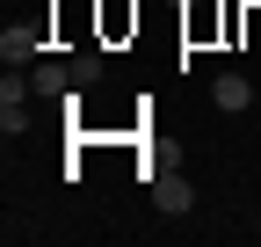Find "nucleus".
<instances>
[{"mask_svg":"<svg viewBox=\"0 0 261 247\" xmlns=\"http://www.w3.org/2000/svg\"><path fill=\"white\" fill-rule=\"evenodd\" d=\"M152 204H160V211H196V182H181V175H152Z\"/></svg>","mask_w":261,"mask_h":247,"instance_id":"obj_1","label":"nucleus"},{"mask_svg":"<svg viewBox=\"0 0 261 247\" xmlns=\"http://www.w3.org/2000/svg\"><path fill=\"white\" fill-rule=\"evenodd\" d=\"M29 87H37L44 102H65V95H73L80 80H73V66H37V73H29Z\"/></svg>","mask_w":261,"mask_h":247,"instance_id":"obj_2","label":"nucleus"},{"mask_svg":"<svg viewBox=\"0 0 261 247\" xmlns=\"http://www.w3.org/2000/svg\"><path fill=\"white\" fill-rule=\"evenodd\" d=\"M211 102H218V109H254L247 73H218V80H211Z\"/></svg>","mask_w":261,"mask_h":247,"instance_id":"obj_3","label":"nucleus"},{"mask_svg":"<svg viewBox=\"0 0 261 247\" xmlns=\"http://www.w3.org/2000/svg\"><path fill=\"white\" fill-rule=\"evenodd\" d=\"M29 51H37L29 29H0V58H8V66H15V58H29Z\"/></svg>","mask_w":261,"mask_h":247,"instance_id":"obj_4","label":"nucleus"},{"mask_svg":"<svg viewBox=\"0 0 261 247\" xmlns=\"http://www.w3.org/2000/svg\"><path fill=\"white\" fill-rule=\"evenodd\" d=\"M73 80H80V87H87V80H102V58H94V51H80V58H73Z\"/></svg>","mask_w":261,"mask_h":247,"instance_id":"obj_5","label":"nucleus"}]
</instances>
